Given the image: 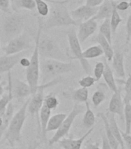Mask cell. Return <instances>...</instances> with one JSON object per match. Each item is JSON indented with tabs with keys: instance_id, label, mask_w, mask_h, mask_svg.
Returning a JSON list of instances; mask_svg holds the SVG:
<instances>
[{
	"instance_id": "obj_1",
	"label": "cell",
	"mask_w": 131,
	"mask_h": 149,
	"mask_svg": "<svg viewBox=\"0 0 131 149\" xmlns=\"http://www.w3.org/2000/svg\"><path fill=\"white\" fill-rule=\"evenodd\" d=\"M51 3L48 18L43 23V28L51 29L58 26H78L70 16L67 4L69 0H48Z\"/></svg>"
},
{
	"instance_id": "obj_2",
	"label": "cell",
	"mask_w": 131,
	"mask_h": 149,
	"mask_svg": "<svg viewBox=\"0 0 131 149\" xmlns=\"http://www.w3.org/2000/svg\"><path fill=\"white\" fill-rule=\"evenodd\" d=\"M76 65L72 61L43 59L40 61V77L42 83L44 84L53 80L60 74H64L73 72Z\"/></svg>"
},
{
	"instance_id": "obj_3",
	"label": "cell",
	"mask_w": 131,
	"mask_h": 149,
	"mask_svg": "<svg viewBox=\"0 0 131 149\" xmlns=\"http://www.w3.org/2000/svg\"><path fill=\"white\" fill-rule=\"evenodd\" d=\"M43 29V22L42 19H39L38 23V30L37 35L35 40V46L32 56L30 58L29 66L26 68L25 71V77L26 81L32 90V95H33L39 88V77H40V61H39V54L38 51V43L39 38L42 35V31Z\"/></svg>"
},
{
	"instance_id": "obj_4",
	"label": "cell",
	"mask_w": 131,
	"mask_h": 149,
	"mask_svg": "<svg viewBox=\"0 0 131 149\" xmlns=\"http://www.w3.org/2000/svg\"><path fill=\"white\" fill-rule=\"evenodd\" d=\"M29 101V98L23 103L20 109L16 113L13 114L9 126L3 134L5 140L8 142L10 147H14L16 143H19L21 141V133L26 119V112Z\"/></svg>"
},
{
	"instance_id": "obj_5",
	"label": "cell",
	"mask_w": 131,
	"mask_h": 149,
	"mask_svg": "<svg viewBox=\"0 0 131 149\" xmlns=\"http://www.w3.org/2000/svg\"><path fill=\"white\" fill-rule=\"evenodd\" d=\"M60 80H61L60 78H56V79H53V80L46 82V83L40 84L36 92L29 97V101L27 106V112L29 113V114L32 117H35V116L36 117L37 124H38V127H37L38 135L41 134L39 120V113L42 106L43 104L44 97H45L44 96L45 89H46L49 87H52V86H54L59 84L61 81Z\"/></svg>"
},
{
	"instance_id": "obj_6",
	"label": "cell",
	"mask_w": 131,
	"mask_h": 149,
	"mask_svg": "<svg viewBox=\"0 0 131 149\" xmlns=\"http://www.w3.org/2000/svg\"><path fill=\"white\" fill-rule=\"evenodd\" d=\"M38 51L39 58L43 59H54V60L67 61L69 59L67 54H64L53 38L49 36L43 35L39 38L38 43Z\"/></svg>"
},
{
	"instance_id": "obj_7",
	"label": "cell",
	"mask_w": 131,
	"mask_h": 149,
	"mask_svg": "<svg viewBox=\"0 0 131 149\" xmlns=\"http://www.w3.org/2000/svg\"><path fill=\"white\" fill-rule=\"evenodd\" d=\"M86 107L85 106L82 105V103H78V102H74L73 108L72 109L69 114H67L64 120L62 121L60 127L58 128L57 130H56V133L54 134L52 138L49 141V145L52 146L56 143L59 142L60 140L67 136L69 134V130L71 129L72 125L73 123L74 120H76V116L79 114H80L83 112H85Z\"/></svg>"
},
{
	"instance_id": "obj_8",
	"label": "cell",
	"mask_w": 131,
	"mask_h": 149,
	"mask_svg": "<svg viewBox=\"0 0 131 149\" xmlns=\"http://www.w3.org/2000/svg\"><path fill=\"white\" fill-rule=\"evenodd\" d=\"M67 39H68V43H69V51L72 55L69 57V59L78 60L80 63L83 69L84 70V72L87 73L88 74H90L92 68H91V65L89 63L88 60L83 58V55H82L83 51H82V47H81V44L80 42L79 41L75 28L72 27L67 30Z\"/></svg>"
},
{
	"instance_id": "obj_9",
	"label": "cell",
	"mask_w": 131,
	"mask_h": 149,
	"mask_svg": "<svg viewBox=\"0 0 131 149\" xmlns=\"http://www.w3.org/2000/svg\"><path fill=\"white\" fill-rule=\"evenodd\" d=\"M24 23L20 16L9 14L5 16L2 23V30L6 38L11 40L23 33Z\"/></svg>"
},
{
	"instance_id": "obj_10",
	"label": "cell",
	"mask_w": 131,
	"mask_h": 149,
	"mask_svg": "<svg viewBox=\"0 0 131 149\" xmlns=\"http://www.w3.org/2000/svg\"><path fill=\"white\" fill-rule=\"evenodd\" d=\"M31 47L32 46L30 44L29 38L28 37L27 35L21 33L17 37L9 40L6 46L3 48V51L5 54L9 55L21 53L25 50H29Z\"/></svg>"
},
{
	"instance_id": "obj_11",
	"label": "cell",
	"mask_w": 131,
	"mask_h": 149,
	"mask_svg": "<svg viewBox=\"0 0 131 149\" xmlns=\"http://www.w3.org/2000/svg\"><path fill=\"white\" fill-rule=\"evenodd\" d=\"M97 10H98V7L90 6L85 4L69 11V13L73 19L76 21L79 25L80 23L93 18L97 14Z\"/></svg>"
},
{
	"instance_id": "obj_12",
	"label": "cell",
	"mask_w": 131,
	"mask_h": 149,
	"mask_svg": "<svg viewBox=\"0 0 131 149\" xmlns=\"http://www.w3.org/2000/svg\"><path fill=\"white\" fill-rule=\"evenodd\" d=\"M97 21L91 18L78 25V30L76 33L79 41L83 44L86 40L92 36L97 30Z\"/></svg>"
},
{
	"instance_id": "obj_13",
	"label": "cell",
	"mask_w": 131,
	"mask_h": 149,
	"mask_svg": "<svg viewBox=\"0 0 131 149\" xmlns=\"http://www.w3.org/2000/svg\"><path fill=\"white\" fill-rule=\"evenodd\" d=\"M109 112L117 114L123 121L124 120V103L121 96V91L118 88L117 91L113 93L108 107Z\"/></svg>"
},
{
	"instance_id": "obj_14",
	"label": "cell",
	"mask_w": 131,
	"mask_h": 149,
	"mask_svg": "<svg viewBox=\"0 0 131 149\" xmlns=\"http://www.w3.org/2000/svg\"><path fill=\"white\" fill-rule=\"evenodd\" d=\"M12 89L13 98L17 100H22L29 95H32V90L27 82H24L19 79L12 80Z\"/></svg>"
},
{
	"instance_id": "obj_15",
	"label": "cell",
	"mask_w": 131,
	"mask_h": 149,
	"mask_svg": "<svg viewBox=\"0 0 131 149\" xmlns=\"http://www.w3.org/2000/svg\"><path fill=\"white\" fill-rule=\"evenodd\" d=\"M24 52L16 54H5L0 58V74L5 72H9L11 71L19 63L21 58H23Z\"/></svg>"
},
{
	"instance_id": "obj_16",
	"label": "cell",
	"mask_w": 131,
	"mask_h": 149,
	"mask_svg": "<svg viewBox=\"0 0 131 149\" xmlns=\"http://www.w3.org/2000/svg\"><path fill=\"white\" fill-rule=\"evenodd\" d=\"M62 95L67 100H72L74 102L85 103L86 101H88L89 90L88 88L81 87L77 89H70V90L65 91L62 93Z\"/></svg>"
},
{
	"instance_id": "obj_17",
	"label": "cell",
	"mask_w": 131,
	"mask_h": 149,
	"mask_svg": "<svg viewBox=\"0 0 131 149\" xmlns=\"http://www.w3.org/2000/svg\"><path fill=\"white\" fill-rule=\"evenodd\" d=\"M93 128L91 127L90 129H88V130L78 139H72V138H62L59 141L60 145L62 147L63 149H81L83 142L85 141L86 137L93 132Z\"/></svg>"
},
{
	"instance_id": "obj_18",
	"label": "cell",
	"mask_w": 131,
	"mask_h": 149,
	"mask_svg": "<svg viewBox=\"0 0 131 149\" xmlns=\"http://www.w3.org/2000/svg\"><path fill=\"white\" fill-rule=\"evenodd\" d=\"M111 61H113V68L117 77L118 79H124L126 78V71L123 54L120 51H116Z\"/></svg>"
},
{
	"instance_id": "obj_19",
	"label": "cell",
	"mask_w": 131,
	"mask_h": 149,
	"mask_svg": "<svg viewBox=\"0 0 131 149\" xmlns=\"http://www.w3.org/2000/svg\"><path fill=\"white\" fill-rule=\"evenodd\" d=\"M8 73V84H7V92L2 95L0 99V116H2L6 111L7 107L9 102L13 100V95H12V78L11 72Z\"/></svg>"
},
{
	"instance_id": "obj_20",
	"label": "cell",
	"mask_w": 131,
	"mask_h": 149,
	"mask_svg": "<svg viewBox=\"0 0 131 149\" xmlns=\"http://www.w3.org/2000/svg\"><path fill=\"white\" fill-rule=\"evenodd\" d=\"M93 42L97 43L99 46L101 47V48L104 51V54L105 55V58L107 61H111L113 59L114 51L111 46V44L109 43V41L100 33H98L97 36H95L92 39Z\"/></svg>"
},
{
	"instance_id": "obj_21",
	"label": "cell",
	"mask_w": 131,
	"mask_h": 149,
	"mask_svg": "<svg viewBox=\"0 0 131 149\" xmlns=\"http://www.w3.org/2000/svg\"><path fill=\"white\" fill-rule=\"evenodd\" d=\"M114 0H104L99 7L97 12V14L93 18L95 20H101L110 19L113 11V6Z\"/></svg>"
},
{
	"instance_id": "obj_22",
	"label": "cell",
	"mask_w": 131,
	"mask_h": 149,
	"mask_svg": "<svg viewBox=\"0 0 131 149\" xmlns=\"http://www.w3.org/2000/svg\"><path fill=\"white\" fill-rule=\"evenodd\" d=\"M105 115H106V118H107L109 126H110V128L113 134L114 135V137L118 141L119 144L121 146V148L125 149V144L123 140L122 135H121V130H120V128L118 127L117 123V120H116V114L108 111Z\"/></svg>"
},
{
	"instance_id": "obj_23",
	"label": "cell",
	"mask_w": 131,
	"mask_h": 149,
	"mask_svg": "<svg viewBox=\"0 0 131 149\" xmlns=\"http://www.w3.org/2000/svg\"><path fill=\"white\" fill-rule=\"evenodd\" d=\"M104 71L103 76H104V81L106 82V86L111 91H113V93H115L116 91H117L118 87L117 86V82H116V79L114 78V74H113V70L110 68L109 65L108 61H106L105 58H104Z\"/></svg>"
},
{
	"instance_id": "obj_24",
	"label": "cell",
	"mask_w": 131,
	"mask_h": 149,
	"mask_svg": "<svg viewBox=\"0 0 131 149\" xmlns=\"http://www.w3.org/2000/svg\"><path fill=\"white\" fill-rule=\"evenodd\" d=\"M52 113V110L49 109L48 107L43 104L41 109L39 110V126H40V131H41V135L43 139L46 138V128L48 123V121L49 120Z\"/></svg>"
},
{
	"instance_id": "obj_25",
	"label": "cell",
	"mask_w": 131,
	"mask_h": 149,
	"mask_svg": "<svg viewBox=\"0 0 131 149\" xmlns=\"http://www.w3.org/2000/svg\"><path fill=\"white\" fill-rule=\"evenodd\" d=\"M97 116L99 117V118H101V120H103V122H104V127H105V134H106V137H107V139H108L109 143L110 144L112 149H119L120 144H119V142H118V141L117 140V138L114 137V135L113 134L112 131H111L106 115L104 113H98Z\"/></svg>"
},
{
	"instance_id": "obj_26",
	"label": "cell",
	"mask_w": 131,
	"mask_h": 149,
	"mask_svg": "<svg viewBox=\"0 0 131 149\" xmlns=\"http://www.w3.org/2000/svg\"><path fill=\"white\" fill-rule=\"evenodd\" d=\"M67 114L64 113H56L53 116H50V118L49 120L47 126H46V133L51 132V131H55L57 130L58 128L60 127L62 121L64 120Z\"/></svg>"
},
{
	"instance_id": "obj_27",
	"label": "cell",
	"mask_w": 131,
	"mask_h": 149,
	"mask_svg": "<svg viewBox=\"0 0 131 149\" xmlns=\"http://www.w3.org/2000/svg\"><path fill=\"white\" fill-rule=\"evenodd\" d=\"M85 113L83 116V124L86 129H90L91 127H93L96 121V116H95L94 113L90 108V103L88 101L85 102Z\"/></svg>"
},
{
	"instance_id": "obj_28",
	"label": "cell",
	"mask_w": 131,
	"mask_h": 149,
	"mask_svg": "<svg viewBox=\"0 0 131 149\" xmlns=\"http://www.w3.org/2000/svg\"><path fill=\"white\" fill-rule=\"evenodd\" d=\"M14 107L13 102H9V104L8 105L7 107L6 111L5 113V114L2 116V119H3V123H2V127H0V140H1V137L3 134H4L5 131L6 130L8 126H9V123L11 120L12 117L13 116L14 114Z\"/></svg>"
},
{
	"instance_id": "obj_29",
	"label": "cell",
	"mask_w": 131,
	"mask_h": 149,
	"mask_svg": "<svg viewBox=\"0 0 131 149\" xmlns=\"http://www.w3.org/2000/svg\"><path fill=\"white\" fill-rule=\"evenodd\" d=\"M83 58L88 60V59H93V58H99L100 56L104 55V51L101 48V47L98 45H93L87 49H86L85 51H83L82 53Z\"/></svg>"
},
{
	"instance_id": "obj_30",
	"label": "cell",
	"mask_w": 131,
	"mask_h": 149,
	"mask_svg": "<svg viewBox=\"0 0 131 149\" xmlns=\"http://www.w3.org/2000/svg\"><path fill=\"white\" fill-rule=\"evenodd\" d=\"M116 6H117V2L114 0L113 6V11H112L110 18V23L112 34H115L116 31L117 30L120 23L122 22V18H121V16H120V14L118 13V10L117 9Z\"/></svg>"
},
{
	"instance_id": "obj_31",
	"label": "cell",
	"mask_w": 131,
	"mask_h": 149,
	"mask_svg": "<svg viewBox=\"0 0 131 149\" xmlns=\"http://www.w3.org/2000/svg\"><path fill=\"white\" fill-rule=\"evenodd\" d=\"M119 82L120 84H124L125 95L123 99V103H131V74H129L128 78L126 80L124 79H116V82Z\"/></svg>"
},
{
	"instance_id": "obj_32",
	"label": "cell",
	"mask_w": 131,
	"mask_h": 149,
	"mask_svg": "<svg viewBox=\"0 0 131 149\" xmlns=\"http://www.w3.org/2000/svg\"><path fill=\"white\" fill-rule=\"evenodd\" d=\"M12 8L16 9H24L27 10H34L36 9L34 0H12Z\"/></svg>"
},
{
	"instance_id": "obj_33",
	"label": "cell",
	"mask_w": 131,
	"mask_h": 149,
	"mask_svg": "<svg viewBox=\"0 0 131 149\" xmlns=\"http://www.w3.org/2000/svg\"><path fill=\"white\" fill-rule=\"evenodd\" d=\"M99 33L108 40L110 44H112V30H111L110 19H104L99 26Z\"/></svg>"
},
{
	"instance_id": "obj_34",
	"label": "cell",
	"mask_w": 131,
	"mask_h": 149,
	"mask_svg": "<svg viewBox=\"0 0 131 149\" xmlns=\"http://www.w3.org/2000/svg\"><path fill=\"white\" fill-rule=\"evenodd\" d=\"M43 104L48 107L49 109L53 110V109L57 108V107L60 104V101H59V99L55 93H51L44 97Z\"/></svg>"
},
{
	"instance_id": "obj_35",
	"label": "cell",
	"mask_w": 131,
	"mask_h": 149,
	"mask_svg": "<svg viewBox=\"0 0 131 149\" xmlns=\"http://www.w3.org/2000/svg\"><path fill=\"white\" fill-rule=\"evenodd\" d=\"M124 121L125 133L130 134L131 132V103L124 104Z\"/></svg>"
},
{
	"instance_id": "obj_36",
	"label": "cell",
	"mask_w": 131,
	"mask_h": 149,
	"mask_svg": "<svg viewBox=\"0 0 131 149\" xmlns=\"http://www.w3.org/2000/svg\"><path fill=\"white\" fill-rule=\"evenodd\" d=\"M36 9L38 13L43 17L47 16L49 12V6L45 0H34Z\"/></svg>"
},
{
	"instance_id": "obj_37",
	"label": "cell",
	"mask_w": 131,
	"mask_h": 149,
	"mask_svg": "<svg viewBox=\"0 0 131 149\" xmlns=\"http://www.w3.org/2000/svg\"><path fill=\"white\" fill-rule=\"evenodd\" d=\"M106 100V94L103 89H97L92 95V102L94 107H99Z\"/></svg>"
},
{
	"instance_id": "obj_38",
	"label": "cell",
	"mask_w": 131,
	"mask_h": 149,
	"mask_svg": "<svg viewBox=\"0 0 131 149\" xmlns=\"http://www.w3.org/2000/svg\"><path fill=\"white\" fill-rule=\"evenodd\" d=\"M96 81H97V80L94 77L91 76V75H87V76L83 77V79H81L80 80H79L78 83L81 87L88 88L93 86Z\"/></svg>"
},
{
	"instance_id": "obj_39",
	"label": "cell",
	"mask_w": 131,
	"mask_h": 149,
	"mask_svg": "<svg viewBox=\"0 0 131 149\" xmlns=\"http://www.w3.org/2000/svg\"><path fill=\"white\" fill-rule=\"evenodd\" d=\"M104 71V61H99L96 64L93 69V74H94V78L96 79L97 81H99V79L103 77Z\"/></svg>"
},
{
	"instance_id": "obj_40",
	"label": "cell",
	"mask_w": 131,
	"mask_h": 149,
	"mask_svg": "<svg viewBox=\"0 0 131 149\" xmlns=\"http://www.w3.org/2000/svg\"><path fill=\"white\" fill-rule=\"evenodd\" d=\"M126 40H125V44L127 45L130 43H131V14L128 16L127 19V23H126Z\"/></svg>"
},
{
	"instance_id": "obj_41",
	"label": "cell",
	"mask_w": 131,
	"mask_h": 149,
	"mask_svg": "<svg viewBox=\"0 0 131 149\" xmlns=\"http://www.w3.org/2000/svg\"><path fill=\"white\" fill-rule=\"evenodd\" d=\"M11 0H0V10L6 13H10Z\"/></svg>"
},
{
	"instance_id": "obj_42",
	"label": "cell",
	"mask_w": 131,
	"mask_h": 149,
	"mask_svg": "<svg viewBox=\"0 0 131 149\" xmlns=\"http://www.w3.org/2000/svg\"><path fill=\"white\" fill-rule=\"evenodd\" d=\"M121 135H122L123 140L124 141L125 145L127 146L128 149H131V135L127 134L125 132L121 131Z\"/></svg>"
},
{
	"instance_id": "obj_43",
	"label": "cell",
	"mask_w": 131,
	"mask_h": 149,
	"mask_svg": "<svg viewBox=\"0 0 131 149\" xmlns=\"http://www.w3.org/2000/svg\"><path fill=\"white\" fill-rule=\"evenodd\" d=\"M102 137V149H112L109 141L106 137L105 133H101Z\"/></svg>"
},
{
	"instance_id": "obj_44",
	"label": "cell",
	"mask_w": 131,
	"mask_h": 149,
	"mask_svg": "<svg viewBox=\"0 0 131 149\" xmlns=\"http://www.w3.org/2000/svg\"><path fill=\"white\" fill-rule=\"evenodd\" d=\"M117 10H120V11H125V10H127L130 8V3L127 1H122V2H120V3H117Z\"/></svg>"
},
{
	"instance_id": "obj_45",
	"label": "cell",
	"mask_w": 131,
	"mask_h": 149,
	"mask_svg": "<svg viewBox=\"0 0 131 149\" xmlns=\"http://www.w3.org/2000/svg\"><path fill=\"white\" fill-rule=\"evenodd\" d=\"M104 0H86V4L93 7H99Z\"/></svg>"
},
{
	"instance_id": "obj_46",
	"label": "cell",
	"mask_w": 131,
	"mask_h": 149,
	"mask_svg": "<svg viewBox=\"0 0 131 149\" xmlns=\"http://www.w3.org/2000/svg\"><path fill=\"white\" fill-rule=\"evenodd\" d=\"M85 149H100L99 144L98 142H92L91 141H88L85 146Z\"/></svg>"
},
{
	"instance_id": "obj_47",
	"label": "cell",
	"mask_w": 131,
	"mask_h": 149,
	"mask_svg": "<svg viewBox=\"0 0 131 149\" xmlns=\"http://www.w3.org/2000/svg\"><path fill=\"white\" fill-rule=\"evenodd\" d=\"M19 63L20 64L22 67L26 68H28L29 66L30 60L29 58H25V57H23V58H20V60H19Z\"/></svg>"
},
{
	"instance_id": "obj_48",
	"label": "cell",
	"mask_w": 131,
	"mask_h": 149,
	"mask_svg": "<svg viewBox=\"0 0 131 149\" xmlns=\"http://www.w3.org/2000/svg\"><path fill=\"white\" fill-rule=\"evenodd\" d=\"M39 142L38 141H33L30 142L29 144V146H28L27 149H37V148L39 147Z\"/></svg>"
},
{
	"instance_id": "obj_49",
	"label": "cell",
	"mask_w": 131,
	"mask_h": 149,
	"mask_svg": "<svg viewBox=\"0 0 131 149\" xmlns=\"http://www.w3.org/2000/svg\"><path fill=\"white\" fill-rule=\"evenodd\" d=\"M0 79H1V76H0ZM4 83L2 82H0V96L2 95L5 93V88H4Z\"/></svg>"
},
{
	"instance_id": "obj_50",
	"label": "cell",
	"mask_w": 131,
	"mask_h": 149,
	"mask_svg": "<svg viewBox=\"0 0 131 149\" xmlns=\"http://www.w3.org/2000/svg\"><path fill=\"white\" fill-rule=\"evenodd\" d=\"M128 62H129L130 66L131 67V45H130V48L129 54H128Z\"/></svg>"
},
{
	"instance_id": "obj_51",
	"label": "cell",
	"mask_w": 131,
	"mask_h": 149,
	"mask_svg": "<svg viewBox=\"0 0 131 149\" xmlns=\"http://www.w3.org/2000/svg\"><path fill=\"white\" fill-rule=\"evenodd\" d=\"M2 123H3V119H2V116H0V127H2Z\"/></svg>"
},
{
	"instance_id": "obj_52",
	"label": "cell",
	"mask_w": 131,
	"mask_h": 149,
	"mask_svg": "<svg viewBox=\"0 0 131 149\" xmlns=\"http://www.w3.org/2000/svg\"><path fill=\"white\" fill-rule=\"evenodd\" d=\"M6 149H20L19 148H16V147H10V148H6Z\"/></svg>"
},
{
	"instance_id": "obj_53",
	"label": "cell",
	"mask_w": 131,
	"mask_h": 149,
	"mask_svg": "<svg viewBox=\"0 0 131 149\" xmlns=\"http://www.w3.org/2000/svg\"><path fill=\"white\" fill-rule=\"evenodd\" d=\"M129 3H130V6L131 7V0H130V2H129Z\"/></svg>"
}]
</instances>
